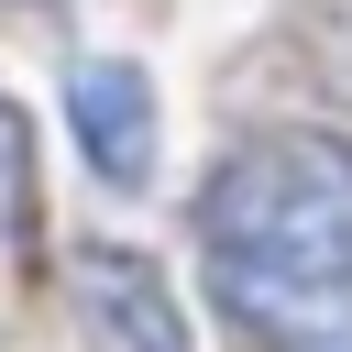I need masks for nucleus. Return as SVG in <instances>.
Segmentation results:
<instances>
[{
    "label": "nucleus",
    "mask_w": 352,
    "mask_h": 352,
    "mask_svg": "<svg viewBox=\"0 0 352 352\" xmlns=\"http://www.w3.org/2000/svg\"><path fill=\"white\" fill-rule=\"evenodd\" d=\"M198 253L242 341L352 352V143L330 132L231 143L198 187Z\"/></svg>",
    "instance_id": "obj_1"
},
{
    "label": "nucleus",
    "mask_w": 352,
    "mask_h": 352,
    "mask_svg": "<svg viewBox=\"0 0 352 352\" xmlns=\"http://www.w3.org/2000/svg\"><path fill=\"white\" fill-rule=\"evenodd\" d=\"M66 132L88 154L99 187H143L154 176V88L132 55H77L66 66Z\"/></svg>",
    "instance_id": "obj_2"
},
{
    "label": "nucleus",
    "mask_w": 352,
    "mask_h": 352,
    "mask_svg": "<svg viewBox=\"0 0 352 352\" xmlns=\"http://www.w3.org/2000/svg\"><path fill=\"white\" fill-rule=\"evenodd\" d=\"M77 319H88V352H187V308L132 242L77 253Z\"/></svg>",
    "instance_id": "obj_3"
},
{
    "label": "nucleus",
    "mask_w": 352,
    "mask_h": 352,
    "mask_svg": "<svg viewBox=\"0 0 352 352\" xmlns=\"http://www.w3.org/2000/svg\"><path fill=\"white\" fill-rule=\"evenodd\" d=\"M0 231H22V121L0 99Z\"/></svg>",
    "instance_id": "obj_4"
}]
</instances>
